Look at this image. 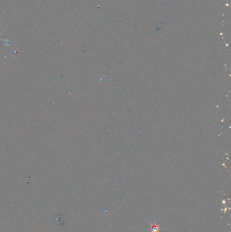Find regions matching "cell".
I'll list each match as a JSON object with an SVG mask.
<instances>
[{
    "label": "cell",
    "instance_id": "1",
    "mask_svg": "<svg viewBox=\"0 0 231 232\" xmlns=\"http://www.w3.org/2000/svg\"><path fill=\"white\" fill-rule=\"evenodd\" d=\"M153 231L151 232H159V226L157 225L156 223H154L152 225Z\"/></svg>",
    "mask_w": 231,
    "mask_h": 232
}]
</instances>
